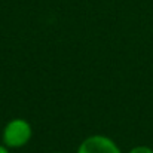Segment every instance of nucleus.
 I'll use <instances>...</instances> for the list:
<instances>
[{"instance_id":"obj_4","label":"nucleus","mask_w":153,"mask_h":153,"mask_svg":"<svg viewBox=\"0 0 153 153\" xmlns=\"http://www.w3.org/2000/svg\"><path fill=\"white\" fill-rule=\"evenodd\" d=\"M0 153H10V149H7L3 143H0Z\"/></svg>"},{"instance_id":"obj_2","label":"nucleus","mask_w":153,"mask_h":153,"mask_svg":"<svg viewBox=\"0 0 153 153\" xmlns=\"http://www.w3.org/2000/svg\"><path fill=\"white\" fill-rule=\"evenodd\" d=\"M76 153H123L119 144L108 135L92 134L80 141Z\"/></svg>"},{"instance_id":"obj_5","label":"nucleus","mask_w":153,"mask_h":153,"mask_svg":"<svg viewBox=\"0 0 153 153\" xmlns=\"http://www.w3.org/2000/svg\"><path fill=\"white\" fill-rule=\"evenodd\" d=\"M52 153H65V152H52Z\"/></svg>"},{"instance_id":"obj_1","label":"nucleus","mask_w":153,"mask_h":153,"mask_svg":"<svg viewBox=\"0 0 153 153\" xmlns=\"http://www.w3.org/2000/svg\"><path fill=\"white\" fill-rule=\"evenodd\" d=\"M33 138V126L24 117H13L1 129V143L10 149H22Z\"/></svg>"},{"instance_id":"obj_3","label":"nucleus","mask_w":153,"mask_h":153,"mask_svg":"<svg viewBox=\"0 0 153 153\" xmlns=\"http://www.w3.org/2000/svg\"><path fill=\"white\" fill-rule=\"evenodd\" d=\"M126 153H153V147H150V146H134Z\"/></svg>"}]
</instances>
